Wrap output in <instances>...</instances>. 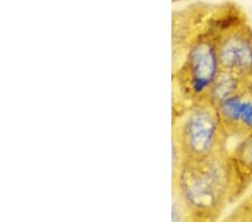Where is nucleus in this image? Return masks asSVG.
<instances>
[{"instance_id":"obj_1","label":"nucleus","mask_w":252,"mask_h":222,"mask_svg":"<svg viewBox=\"0 0 252 222\" xmlns=\"http://www.w3.org/2000/svg\"><path fill=\"white\" fill-rule=\"evenodd\" d=\"M229 180L220 154L202 159H185L180 174L181 195L189 211L209 217L220 211Z\"/></svg>"},{"instance_id":"obj_2","label":"nucleus","mask_w":252,"mask_h":222,"mask_svg":"<svg viewBox=\"0 0 252 222\" xmlns=\"http://www.w3.org/2000/svg\"><path fill=\"white\" fill-rule=\"evenodd\" d=\"M217 108L198 103L183 119L177 131L178 148L185 159H202L220 154L223 134Z\"/></svg>"},{"instance_id":"obj_3","label":"nucleus","mask_w":252,"mask_h":222,"mask_svg":"<svg viewBox=\"0 0 252 222\" xmlns=\"http://www.w3.org/2000/svg\"><path fill=\"white\" fill-rule=\"evenodd\" d=\"M217 42L211 38H200L190 46L182 67V82L193 96L209 92L220 74Z\"/></svg>"},{"instance_id":"obj_4","label":"nucleus","mask_w":252,"mask_h":222,"mask_svg":"<svg viewBox=\"0 0 252 222\" xmlns=\"http://www.w3.org/2000/svg\"><path fill=\"white\" fill-rule=\"evenodd\" d=\"M221 71L252 78V32L245 26L227 30L217 42Z\"/></svg>"},{"instance_id":"obj_5","label":"nucleus","mask_w":252,"mask_h":222,"mask_svg":"<svg viewBox=\"0 0 252 222\" xmlns=\"http://www.w3.org/2000/svg\"><path fill=\"white\" fill-rule=\"evenodd\" d=\"M243 80H245V78H241V76L230 73V72L221 71L217 80H215V82L213 83V86L211 87L209 92H207L209 94L207 101L215 107L221 101L238 94L240 90L245 88L241 87Z\"/></svg>"},{"instance_id":"obj_6","label":"nucleus","mask_w":252,"mask_h":222,"mask_svg":"<svg viewBox=\"0 0 252 222\" xmlns=\"http://www.w3.org/2000/svg\"><path fill=\"white\" fill-rule=\"evenodd\" d=\"M251 88H252V83H251Z\"/></svg>"}]
</instances>
